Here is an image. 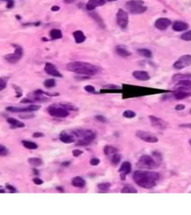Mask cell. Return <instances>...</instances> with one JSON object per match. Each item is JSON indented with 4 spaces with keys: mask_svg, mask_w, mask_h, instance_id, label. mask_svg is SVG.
<instances>
[{
    "mask_svg": "<svg viewBox=\"0 0 191 215\" xmlns=\"http://www.w3.org/2000/svg\"><path fill=\"white\" fill-rule=\"evenodd\" d=\"M159 179V173L153 171L136 170L133 174V179L135 182L145 189H151L155 186Z\"/></svg>",
    "mask_w": 191,
    "mask_h": 215,
    "instance_id": "6da1fadb",
    "label": "cell"
},
{
    "mask_svg": "<svg viewBox=\"0 0 191 215\" xmlns=\"http://www.w3.org/2000/svg\"><path fill=\"white\" fill-rule=\"evenodd\" d=\"M66 70L77 74L85 76H95L101 71L99 66L83 61L70 62L66 64Z\"/></svg>",
    "mask_w": 191,
    "mask_h": 215,
    "instance_id": "7a4b0ae2",
    "label": "cell"
},
{
    "mask_svg": "<svg viewBox=\"0 0 191 215\" xmlns=\"http://www.w3.org/2000/svg\"><path fill=\"white\" fill-rule=\"evenodd\" d=\"M72 134L77 138H81L78 141L77 146H88L91 144L96 139V134L90 129H75Z\"/></svg>",
    "mask_w": 191,
    "mask_h": 215,
    "instance_id": "3957f363",
    "label": "cell"
},
{
    "mask_svg": "<svg viewBox=\"0 0 191 215\" xmlns=\"http://www.w3.org/2000/svg\"><path fill=\"white\" fill-rule=\"evenodd\" d=\"M127 10L132 14H140L147 10L142 0H130L125 4Z\"/></svg>",
    "mask_w": 191,
    "mask_h": 215,
    "instance_id": "277c9868",
    "label": "cell"
},
{
    "mask_svg": "<svg viewBox=\"0 0 191 215\" xmlns=\"http://www.w3.org/2000/svg\"><path fill=\"white\" fill-rule=\"evenodd\" d=\"M137 166L140 169L152 170L157 167V162L154 159L148 155H143L140 158Z\"/></svg>",
    "mask_w": 191,
    "mask_h": 215,
    "instance_id": "5b68a950",
    "label": "cell"
},
{
    "mask_svg": "<svg viewBox=\"0 0 191 215\" xmlns=\"http://www.w3.org/2000/svg\"><path fill=\"white\" fill-rule=\"evenodd\" d=\"M47 112L51 116H54V117H58V118H65L70 114L68 110L63 109V107L60 106L59 105L49 106L47 109Z\"/></svg>",
    "mask_w": 191,
    "mask_h": 215,
    "instance_id": "8992f818",
    "label": "cell"
},
{
    "mask_svg": "<svg viewBox=\"0 0 191 215\" xmlns=\"http://www.w3.org/2000/svg\"><path fill=\"white\" fill-rule=\"evenodd\" d=\"M191 96V86H178L173 91V96L177 100H181Z\"/></svg>",
    "mask_w": 191,
    "mask_h": 215,
    "instance_id": "52a82bcc",
    "label": "cell"
},
{
    "mask_svg": "<svg viewBox=\"0 0 191 215\" xmlns=\"http://www.w3.org/2000/svg\"><path fill=\"white\" fill-rule=\"evenodd\" d=\"M23 50L20 46H16L14 52L11 54H8L5 56V59L7 62L10 64H16L23 58Z\"/></svg>",
    "mask_w": 191,
    "mask_h": 215,
    "instance_id": "ba28073f",
    "label": "cell"
},
{
    "mask_svg": "<svg viewBox=\"0 0 191 215\" xmlns=\"http://www.w3.org/2000/svg\"><path fill=\"white\" fill-rule=\"evenodd\" d=\"M191 65V55H185L180 57L173 64L175 70H182Z\"/></svg>",
    "mask_w": 191,
    "mask_h": 215,
    "instance_id": "9c48e42d",
    "label": "cell"
},
{
    "mask_svg": "<svg viewBox=\"0 0 191 215\" xmlns=\"http://www.w3.org/2000/svg\"><path fill=\"white\" fill-rule=\"evenodd\" d=\"M136 136L140 140L147 143H157L158 141V138L155 134L146 131L138 130L136 132Z\"/></svg>",
    "mask_w": 191,
    "mask_h": 215,
    "instance_id": "30bf717a",
    "label": "cell"
},
{
    "mask_svg": "<svg viewBox=\"0 0 191 215\" xmlns=\"http://www.w3.org/2000/svg\"><path fill=\"white\" fill-rule=\"evenodd\" d=\"M117 22L122 29H126L128 24V15L124 10L119 9L117 14Z\"/></svg>",
    "mask_w": 191,
    "mask_h": 215,
    "instance_id": "8fae6325",
    "label": "cell"
},
{
    "mask_svg": "<svg viewBox=\"0 0 191 215\" xmlns=\"http://www.w3.org/2000/svg\"><path fill=\"white\" fill-rule=\"evenodd\" d=\"M41 109V105H31L28 107H7L6 110L11 112H16V113H21V112H30L35 111Z\"/></svg>",
    "mask_w": 191,
    "mask_h": 215,
    "instance_id": "7c38bea8",
    "label": "cell"
},
{
    "mask_svg": "<svg viewBox=\"0 0 191 215\" xmlns=\"http://www.w3.org/2000/svg\"><path fill=\"white\" fill-rule=\"evenodd\" d=\"M44 70H45L46 73L48 75L51 76H53V77H57V78H61L62 74L58 71V70L57 69L56 66L53 64L51 63H46L45 64V66H44Z\"/></svg>",
    "mask_w": 191,
    "mask_h": 215,
    "instance_id": "4fadbf2b",
    "label": "cell"
},
{
    "mask_svg": "<svg viewBox=\"0 0 191 215\" xmlns=\"http://www.w3.org/2000/svg\"><path fill=\"white\" fill-rule=\"evenodd\" d=\"M131 171V164L128 161H124L120 166V168L119 170V173L120 174V179L121 180L124 181L126 179V176L129 174Z\"/></svg>",
    "mask_w": 191,
    "mask_h": 215,
    "instance_id": "5bb4252c",
    "label": "cell"
},
{
    "mask_svg": "<svg viewBox=\"0 0 191 215\" xmlns=\"http://www.w3.org/2000/svg\"><path fill=\"white\" fill-rule=\"evenodd\" d=\"M149 120L152 123V126L160 129H165L167 127V123L162 119L158 118L154 116H149Z\"/></svg>",
    "mask_w": 191,
    "mask_h": 215,
    "instance_id": "9a60e30c",
    "label": "cell"
},
{
    "mask_svg": "<svg viewBox=\"0 0 191 215\" xmlns=\"http://www.w3.org/2000/svg\"><path fill=\"white\" fill-rule=\"evenodd\" d=\"M170 24H171V21H170V19L165 17H162L159 18V19H158L156 20L155 23V26L158 30L163 31V30L167 29L170 26Z\"/></svg>",
    "mask_w": 191,
    "mask_h": 215,
    "instance_id": "2e32d148",
    "label": "cell"
},
{
    "mask_svg": "<svg viewBox=\"0 0 191 215\" xmlns=\"http://www.w3.org/2000/svg\"><path fill=\"white\" fill-rule=\"evenodd\" d=\"M105 4V0H89L86 4V9L91 11L97 7L102 6Z\"/></svg>",
    "mask_w": 191,
    "mask_h": 215,
    "instance_id": "e0dca14e",
    "label": "cell"
},
{
    "mask_svg": "<svg viewBox=\"0 0 191 215\" xmlns=\"http://www.w3.org/2000/svg\"><path fill=\"white\" fill-rule=\"evenodd\" d=\"M59 138H60V141L64 144H72V143H74L76 141L74 135L69 134L66 131H62L60 134Z\"/></svg>",
    "mask_w": 191,
    "mask_h": 215,
    "instance_id": "ac0fdd59",
    "label": "cell"
},
{
    "mask_svg": "<svg viewBox=\"0 0 191 215\" xmlns=\"http://www.w3.org/2000/svg\"><path fill=\"white\" fill-rule=\"evenodd\" d=\"M133 76L136 79L140 80V81H148L150 79V76L149 73L146 71H143V70H137L133 73Z\"/></svg>",
    "mask_w": 191,
    "mask_h": 215,
    "instance_id": "d6986e66",
    "label": "cell"
},
{
    "mask_svg": "<svg viewBox=\"0 0 191 215\" xmlns=\"http://www.w3.org/2000/svg\"><path fill=\"white\" fill-rule=\"evenodd\" d=\"M116 52L120 56L123 57V58H126V57L131 55V52L127 49L126 46L124 45H118L115 47Z\"/></svg>",
    "mask_w": 191,
    "mask_h": 215,
    "instance_id": "ffe728a7",
    "label": "cell"
},
{
    "mask_svg": "<svg viewBox=\"0 0 191 215\" xmlns=\"http://www.w3.org/2000/svg\"><path fill=\"white\" fill-rule=\"evenodd\" d=\"M189 26L187 23L182 21H176L172 25V29L175 31H183L187 30Z\"/></svg>",
    "mask_w": 191,
    "mask_h": 215,
    "instance_id": "44dd1931",
    "label": "cell"
},
{
    "mask_svg": "<svg viewBox=\"0 0 191 215\" xmlns=\"http://www.w3.org/2000/svg\"><path fill=\"white\" fill-rule=\"evenodd\" d=\"M73 34L76 44H81V43L84 42L86 41V36L84 35L83 31H80V30H77V31H74Z\"/></svg>",
    "mask_w": 191,
    "mask_h": 215,
    "instance_id": "7402d4cb",
    "label": "cell"
},
{
    "mask_svg": "<svg viewBox=\"0 0 191 215\" xmlns=\"http://www.w3.org/2000/svg\"><path fill=\"white\" fill-rule=\"evenodd\" d=\"M72 184H73L74 187H76V188H84V186L86 185V181L83 178L80 176H76L74 177V178L72 179Z\"/></svg>",
    "mask_w": 191,
    "mask_h": 215,
    "instance_id": "603a6c76",
    "label": "cell"
},
{
    "mask_svg": "<svg viewBox=\"0 0 191 215\" xmlns=\"http://www.w3.org/2000/svg\"><path fill=\"white\" fill-rule=\"evenodd\" d=\"M89 15L91 16V17L93 19H94V20L97 23V24L99 25V26H100L102 29H105V23H104L103 19H102V17H101V16H99V15L96 12V11L89 12Z\"/></svg>",
    "mask_w": 191,
    "mask_h": 215,
    "instance_id": "cb8c5ba5",
    "label": "cell"
},
{
    "mask_svg": "<svg viewBox=\"0 0 191 215\" xmlns=\"http://www.w3.org/2000/svg\"><path fill=\"white\" fill-rule=\"evenodd\" d=\"M7 122H8L9 124H11L13 128L15 129H20V128H24L25 127V123H23V122L19 121L16 119L13 118V117H9V118L7 119Z\"/></svg>",
    "mask_w": 191,
    "mask_h": 215,
    "instance_id": "d4e9b609",
    "label": "cell"
},
{
    "mask_svg": "<svg viewBox=\"0 0 191 215\" xmlns=\"http://www.w3.org/2000/svg\"><path fill=\"white\" fill-rule=\"evenodd\" d=\"M49 36L52 40H58V39L62 38L63 34L60 29H53L49 31Z\"/></svg>",
    "mask_w": 191,
    "mask_h": 215,
    "instance_id": "484cf974",
    "label": "cell"
},
{
    "mask_svg": "<svg viewBox=\"0 0 191 215\" xmlns=\"http://www.w3.org/2000/svg\"><path fill=\"white\" fill-rule=\"evenodd\" d=\"M28 161L33 167H40L43 163L42 159H39V158H29L28 159Z\"/></svg>",
    "mask_w": 191,
    "mask_h": 215,
    "instance_id": "4316f807",
    "label": "cell"
},
{
    "mask_svg": "<svg viewBox=\"0 0 191 215\" xmlns=\"http://www.w3.org/2000/svg\"><path fill=\"white\" fill-rule=\"evenodd\" d=\"M22 144H23V146L26 149H37V144H35L34 142H31V141H22Z\"/></svg>",
    "mask_w": 191,
    "mask_h": 215,
    "instance_id": "83f0119b",
    "label": "cell"
},
{
    "mask_svg": "<svg viewBox=\"0 0 191 215\" xmlns=\"http://www.w3.org/2000/svg\"><path fill=\"white\" fill-rule=\"evenodd\" d=\"M121 193H123V194H137L138 191L134 187L131 186L129 184H127L121 190Z\"/></svg>",
    "mask_w": 191,
    "mask_h": 215,
    "instance_id": "f1b7e54d",
    "label": "cell"
},
{
    "mask_svg": "<svg viewBox=\"0 0 191 215\" xmlns=\"http://www.w3.org/2000/svg\"><path fill=\"white\" fill-rule=\"evenodd\" d=\"M118 152L117 148L113 147L112 146H106L104 148V152L106 155H113V154L117 153Z\"/></svg>",
    "mask_w": 191,
    "mask_h": 215,
    "instance_id": "f546056e",
    "label": "cell"
},
{
    "mask_svg": "<svg viewBox=\"0 0 191 215\" xmlns=\"http://www.w3.org/2000/svg\"><path fill=\"white\" fill-rule=\"evenodd\" d=\"M138 53L141 56L146 57V58H152V52L148 49H138Z\"/></svg>",
    "mask_w": 191,
    "mask_h": 215,
    "instance_id": "4dcf8cb0",
    "label": "cell"
},
{
    "mask_svg": "<svg viewBox=\"0 0 191 215\" xmlns=\"http://www.w3.org/2000/svg\"><path fill=\"white\" fill-rule=\"evenodd\" d=\"M121 159H122V156L121 155L117 153L113 154V156H112V159H111V163L112 164L114 165V166H117L120 164V162L121 161Z\"/></svg>",
    "mask_w": 191,
    "mask_h": 215,
    "instance_id": "1f68e13d",
    "label": "cell"
},
{
    "mask_svg": "<svg viewBox=\"0 0 191 215\" xmlns=\"http://www.w3.org/2000/svg\"><path fill=\"white\" fill-rule=\"evenodd\" d=\"M43 84L46 88H52L56 85V81L53 79H49L46 80L43 82Z\"/></svg>",
    "mask_w": 191,
    "mask_h": 215,
    "instance_id": "d6a6232c",
    "label": "cell"
},
{
    "mask_svg": "<svg viewBox=\"0 0 191 215\" xmlns=\"http://www.w3.org/2000/svg\"><path fill=\"white\" fill-rule=\"evenodd\" d=\"M110 186H111L110 183L104 182V183H100V184H98L97 188H99L100 191H108L109 188H110Z\"/></svg>",
    "mask_w": 191,
    "mask_h": 215,
    "instance_id": "836d02e7",
    "label": "cell"
},
{
    "mask_svg": "<svg viewBox=\"0 0 191 215\" xmlns=\"http://www.w3.org/2000/svg\"><path fill=\"white\" fill-rule=\"evenodd\" d=\"M123 115L124 117H125V118L131 119V118H134V117L136 116V113H135V111H133L126 110L123 112Z\"/></svg>",
    "mask_w": 191,
    "mask_h": 215,
    "instance_id": "e575fe53",
    "label": "cell"
},
{
    "mask_svg": "<svg viewBox=\"0 0 191 215\" xmlns=\"http://www.w3.org/2000/svg\"><path fill=\"white\" fill-rule=\"evenodd\" d=\"M181 38L185 41H191V30H190V31L184 33V34L181 36Z\"/></svg>",
    "mask_w": 191,
    "mask_h": 215,
    "instance_id": "d590c367",
    "label": "cell"
},
{
    "mask_svg": "<svg viewBox=\"0 0 191 215\" xmlns=\"http://www.w3.org/2000/svg\"><path fill=\"white\" fill-rule=\"evenodd\" d=\"M178 86H191V80H188V79H182V80H180L178 81V84H177L176 87Z\"/></svg>",
    "mask_w": 191,
    "mask_h": 215,
    "instance_id": "8d00e7d4",
    "label": "cell"
},
{
    "mask_svg": "<svg viewBox=\"0 0 191 215\" xmlns=\"http://www.w3.org/2000/svg\"><path fill=\"white\" fill-rule=\"evenodd\" d=\"M9 153L8 149L5 147V146L0 144V155L1 156H6Z\"/></svg>",
    "mask_w": 191,
    "mask_h": 215,
    "instance_id": "74e56055",
    "label": "cell"
},
{
    "mask_svg": "<svg viewBox=\"0 0 191 215\" xmlns=\"http://www.w3.org/2000/svg\"><path fill=\"white\" fill-rule=\"evenodd\" d=\"M7 81H8V79H5V78H0V91H3L7 86Z\"/></svg>",
    "mask_w": 191,
    "mask_h": 215,
    "instance_id": "f35d334b",
    "label": "cell"
},
{
    "mask_svg": "<svg viewBox=\"0 0 191 215\" xmlns=\"http://www.w3.org/2000/svg\"><path fill=\"white\" fill-rule=\"evenodd\" d=\"M0 1H4V2H6V7L7 8H13L14 6V0H0Z\"/></svg>",
    "mask_w": 191,
    "mask_h": 215,
    "instance_id": "ab89813d",
    "label": "cell"
},
{
    "mask_svg": "<svg viewBox=\"0 0 191 215\" xmlns=\"http://www.w3.org/2000/svg\"><path fill=\"white\" fill-rule=\"evenodd\" d=\"M84 90L88 93H95L96 89L95 87L92 85H87L84 87Z\"/></svg>",
    "mask_w": 191,
    "mask_h": 215,
    "instance_id": "60d3db41",
    "label": "cell"
},
{
    "mask_svg": "<svg viewBox=\"0 0 191 215\" xmlns=\"http://www.w3.org/2000/svg\"><path fill=\"white\" fill-rule=\"evenodd\" d=\"M99 163H100V160L99 159H96V158L91 159V161H90V164L92 166H97Z\"/></svg>",
    "mask_w": 191,
    "mask_h": 215,
    "instance_id": "b9f144b4",
    "label": "cell"
},
{
    "mask_svg": "<svg viewBox=\"0 0 191 215\" xmlns=\"http://www.w3.org/2000/svg\"><path fill=\"white\" fill-rule=\"evenodd\" d=\"M72 153H73V156H75V157H78V156H79V155H81V154L83 153V152L81 150H79V149H74V150L72 152Z\"/></svg>",
    "mask_w": 191,
    "mask_h": 215,
    "instance_id": "7bdbcfd3",
    "label": "cell"
},
{
    "mask_svg": "<svg viewBox=\"0 0 191 215\" xmlns=\"http://www.w3.org/2000/svg\"><path fill=\"white\" fill-rule=\"evenodd\" d=\"M96 120L99 122H102V123H106L107 122V119L103 116H101V115H99V116H96Z\"/></svg>",
    "mask_w": 191,
    "mask_h": 215,
    "instance_id": "ee69618b",
    "label": "cell"
},
{
    "mask_svg": "<svg viewBox=\"0 0 191 215\" xmlns=\"http://www.w3.org/2000/svg\"><path fill=\"white\" fill-rule=\"evenodd\" d=\"M32 181H33V182H34L35 184H37V185H41V184H42L43 183V180L41 179H39V178L33 179Z\"/></svg>",
    "mask_w": 191,
    "mask_h": 215,
    "instance_id": "f6af8a7d",
    "label": "cell"
},
{
    "mask_svg": "<svg viewBox=\"0 0 191 215\" xmlns=\"http://www.w3.org/2000/svg\"><path fill=\"white\" fill-rule=\"evenodd\" d=\"M6 188L8 190H9V191H11V193H15L16 192V189L14 186L11 185V184H6Z\"/></svg>",
    "mask_w": 191,
    "mask_h": 215,
    "instance_id": "bcb514c9",
    "label": "cell"
},
{
    "mask_svg": "<svg viewBox=\"0 0 191 215\" xmlns=\"http://www.w3.org/2000/svg\"><path fill=\"white\" fill-rule=\"evenodd\" d=\"M185 109V105H183V104H179V105H177L175 106V109L176 111H182Z\"/></svg>",
    "mask_w": 191,
    "mask_h": 215,
    "instance_id": "7dc6e473",
    "label": "cell"
},
{
    "mask_svg": "<svg viewBox=\"0 0 191 215\" xmlns=\"http://www.w3.org/2000/svg\"><path fill=\"white\" fill-rule=\"evenodd\" d=\"M43 136H44V134H43V133L38 132V131H37V132H34V134H33V137H34V138H42V137H43Z\"/></svg>",
    "mask_w": 191,
    "mask_h": 215,
    "instance_id": "c3c4849f",
    "label": "cell"
},
{
    "mask_svg": "<svg viewBox=\"0 0 191 215\" xmlns=\"http://www.w3.org/2000/svg\"><path fill=\"white\" fill-rule=\"evenodd\" d=\"M20 102L21 103H31V102H34V101L30 98H25V99H22Z\"/></svg>",
    "mask_w": 191,
    "mask_h": 215,
    "instance_id": "681fc988",
    "label": "cell"
},
{
    "mask_svg": "<svg viewBox=\"0 0 191 215\" xmlns=\"http://www.w3.org/2000/svg\"><path fill=\"white\" fill-rule=\"evenodd\" d=\"M34 115L31 114H28L26 116H24V115H23V114L20 115V117H21V118H24V119H30V118H32V117H34Z\"/></svg>",
    "mask_w": 191,
    "mask_h": 215,
    "instance_id": "f907efd6",
    "label": "cell"
},
{
    "mask_svg": "<svg viewBox=\"0 0 191 215\" xmlns=\"http://www.w3.org/2000/svg\"><path fill=\"white\" fill-rule=\"evenodd\" d=\"M51 10H52V11H58L60 10V7L58 6V5H54V6L52 7Z\"/></svg>",
    "mask_w": 191,
    "mask_h": 215,
    "instance_id": "816d5d0a",
    "label": "cell"
},
{
    "mask_svg": "<svg viewBox=\"0 0 191 215\" xmlns=\"http://www.w3.org/2000/svg\"><path fill=\"white\" fill-rule=\"evenodd\" d=\"M105 87H106V88H120L118 86L113 85V84H108V85H106Z\"/></svg>",
    "mask_w": 191,
    "mask_h": 215,
    "instance_id": "f5cc1de1",
    "label": "cell"
},
{
    "mask_svg": "<svg viewBox=\"0 0 191 215\" xmlns=\"http://www.w3.org/2000/svg\"><path fill=\"white\" fill-rule=\"evenodd\" d=\"M76 0H63V2L66 4H73L76 2Z\"/></svg>",
    "mask_w": 191,
    "mask_h": 215,
    "instance_id": "db71d44e",
    "label": "cell"
},
{
    "mask_svg": "<svg viewBox=\"0 0 191 215\" xmlns=\"http://www.w3.org/2000/svg\"><path fill=\"white\" fill-rule=\"evenodd\" d=\"M5 190L4 189H2V188H0V193H5Z\"/></svg>",
    "mask_w": 191,
    "mask_h": 215,
    "instance_id": "11a10c76",
    "label": "cell"
},
{
    "mask_svg": "<svg viewBox=\"0 0 191 215\" xmlns=\"http://www.w3.org/2000/svg\"><path fill=\"white\" fill-rule=\"evenodd\" d=\"M42 40H43V41H48V39L45 38V37H43Z\"/></svg>",
    "mask_w": 191,
    "mask_h": 215,
    "instance_id": "9f6ffc18",
    "label": "cell"
},
{
    "mask_svg": "<svg viewBox=\"0 0 191 215\" xmlns=\"http://www.w3.org/2000/svg\"><path fill=\"white\" fill-rule=\"evenodd\" d=\"M189 143H190V146H191V139L189 141Z\"/></svg>",
    "mask_w": 191,
    "mask_h": 215,
    "instance_id": "6f0895ef",
    "label": "cell"
},
{
    "mask_svg": "<svg viewBox=\"0 0 191 215\" xmlns=\"http://www.w3.org/2000/svg\"><path fill=\"white\" fill-rule=\"evenodd\" d=\"M108 1H113V0H108Z\"/></svg>",
    "mask_w": 191,
    "mask_h": 215,
    "instance_id": "680465c9",
    "label": "cell"
},
{
    "mask_svg": "<svg viewBox=\"0 0 191 215\" xmlns=\"http://www.w3.org/2000/svg\"><path fill=\"white\" fill-rule=\"evenodd\" d=\"M190 128H191V124H190Z\"/></svg>",
    "mask_w": 191,
    "mask_h": 215,
    "instance_id": "91938a15",
    "label": "cell"
},
{
    "mask_svg": "<svg viewBox=\"0 0 191 215\" xmlns=\"http://www.w3.org/2000/svg\"><path fill=\"white\" fill-rule=\"evenodd\" d=\"M113 1H117V0H113Z\"/></svg>",
    "mask_w": 191,
    "mask_h": 215,
    "instance_id": "94428289",
    "label": "cell"
},
{
    "mask_svg": "<svg viewBox=\"0 0 191 215\" xmlns=\"http://www.w3.org/2000/svg\"><path fill=\"white\" fill-rule=\"evenodd\" d=\"M0 188H2V187H1V186H0Z\"/></svg>",
    "mask_w": 191,
    "mask_h": 215,
    "instance_id": "6125c7cd",
    "label": "cell"
},
{
    "mask_svg": "<svg viewBox=\"0 0 191 215\" xmlns=\"http://www.w3.org/2000/svg\"><path fill=\"white\" fill-rule=\"evenodd\" d=\"M190 113H191V110H190Z\"/></svg>",
    "mask_w": 191,
    "mask_h": 215,
    "instance_id": "be15d7a7",
    "label": "cell"
}]
</instances>
